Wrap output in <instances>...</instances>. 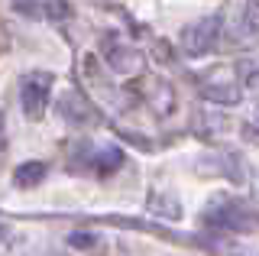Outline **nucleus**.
Returning a JSON list of instances; mask_svg holds the SVG:
<instances>
[{"instance_id": "nucleus-6", "label": "nucleus", "mask_w": 259, "mask_h": 256, "mask_svg": "<svg viewBox=\"0 0 259 256\" xmlns=\"http://www.w3.org/2000/svg\"><path fill=\"white\" fill-rule=\"evenodd\" d=\"M16 10L29 13L32 20H65L68 17V4H62V0H39V4H32V0H16Z\"/></svg>"}, {"instance_id": "nucleus-10", "label": "nucleus", "mask_w": 259, "mask_h": 256, "mask_svg": "<svg viewBox=\"0 0 259 256\" xmlns=\"http://www.w3.org/2000/svg\"><path fill=\"white\" fill-rule=\"evenodd\" d=\"M46 172H49V165L39 162V159H32V162H23V165H16V169H13V182L20 188H36L39 182L46 179Z\"/></svg>"}, {"instance_id": "nucleus-1", "label": "nucleus", "mask_w": 259, "mask_h": 256, "mask_svg": "<svg viewBox=\"0 0 259 256\" xmlns=\"http://www.w3.org/2000/svg\"><path fill=\"white\" fill-rule=\"evenodd\" d=\"M224 33H227L224 17L221 13H210V17H201V20L188 23V26L182 29V36H178V46H182V52L188 55V59H201V55H210L217 49V42H221Z\"/></svg>"}, {"instance_id": "nucleus-7", "label": "nucleus", "mask_w": 259, "mask_h": 256, "mask_svg": "<svg viewBox=\"0 0 259 256\" xmlns=\"http://www.w3.org/2000/svg\"><path fill=\"white\" fill-rule=\"evenodd\" d=\"M107 62L113 71H123V75H130V71H140L143 68V55L136 49H130V46H110L107 52Z\"/></svg>"}, {"instance_id": "nucleus-14", "label": "nucleus", "mask_w": 259, "mask_h": 256, "mask_svg": "<svg viewBox=\"0 0 259 256\" xmlns=\"http://www.w3.org/2000/svg\"><path fill=\"white\" fill-rule=\"evenodd\" d=\"M52 256H59V253H52Z\"/></svg>"}, {"instance_id": "nucleus-12", "label": "nucleus", "mask_w": 259, "mask_h": 256, "mask_svg": "<svg viewBox=\"0 0 259 256\" xmlns=\"http://www.w3.org/2000/svg\"><path fill=\"white\" fill-rule=\"evenodd\" d=\"M120 162H123V153H120L117 146H101V149H94V172H97V175H110Z\"/></svg>"}, {"instance_id": "nucleus-2", "label": "nucleus", "mask_w": 259, "mask_h": 256, "mask_svg": "<svg viewBox=\"0 0 259 256\" xmlns=\"http://www.w3.org/2000/svg\"><path fill=\"white\" fill-rule=\"evenodd\" d=\"M52 84H55L52 71H26V75L20 78V107L29 120H39L49 110Z\"/></svg>"}, {"instance_id": "nucleus-4", "label": "nucleus", "mask_w": 259, "mask_h": 256, "mask_svg": "<svg viewBox=\"0 0 259 256\" xmlns=\"http://www.w3.org/2000/svg\"><path fill=\"white\" fill-rule=\"evenodd\" d=\"M201 218H204L210 227H217V230H246L249 227L243 207H237V204H210Z\"/></svg>"}, {"instance_id": "nucleus-13", "label": "nucleus", "mask_w": 259, "mask_h": 256, "mask_svg": "<svg viewBox=\"0 0 259 256\" xmlns=\"http://www.w3.org/2000/svg\"><path fill=\"white\" fill-rule=\"evenodd\" d=\"M68 246H71V250H101L104 237L94 234V230H71V234H68Z\"/></svg>"}, {"instance_id": "nucleus-9", "label": "nucleus", "mask_w": 259, "mask_h": 256, "mask_svg": "<svg viewBox=\"0 0 259 256\" xmlns=\"http://www.w3.org/2000/svg\"><path fill=\"white\" fill-rule=\"evenodd\" d=\"M201 91H204V98L207 101H214V104H237L240 101V91L243 88H237L230 81V78H227V81H204V88H201Z\"/></svg>"}, {"instance_id": "nucleus-11", "label": "nucleus", "mask_w": 259, "mask_h": 256, "mask_svg": "<svg viewBox=\"0 0 259 256\" xmlns=\"http://www.w3.org/2000/svg\"><path fill=\"white\" fill-rule=\"evenodd\" d=\"M62 114L68 117V120H78V123H88V120L94 117V110L84 104V98H78L75 91H68L62 98Z\"/></svg>"}, {"instance_id": "nucleus-8", "label": "nucleus", "mask_w": 259, "mask_h": 256, "mask_svg": "<svg viewBox=\"0 0 259 256\" xmlns=\"http://www.w3.org/2000/svg\"><path fill=\"white\" fill-rule=\"evenodd\" d=\"M237 81L246 98L259 101V59H243L237 62Z\"/></svg>"}, {"instance_id": "nucleus-3", "label": "nucleus", "mask_w": 259, "mask_h": 256, "mask_svg": "<svg viewBox=\"0 0 259 256\" xmlns=\"http://www.w3.org/2000/svg\"><path fill=\"white\" fill-rule=\"evenodd\" d=\"M227 36L237 46H256L259 42V0H243L240 13L227 26Z\"/></svg>"}, {"instance_id": "nucleus-5", "label": "nucleus", "mask_w": 259, "mask_h": 256, "mask_svg": "<svg viewBox=\"0 0 259 256\" xmlns=\"http://www.w3.org/2000/svg\"><path fill=\"white\" fill-rule=\"evenodd\" d=\"M146 101H149V107L156 110L159 117H168L172 114V107H175V91H172V84L168 81H162L159 75H152V78H146Z\"/></svg>"}]
</instances>
